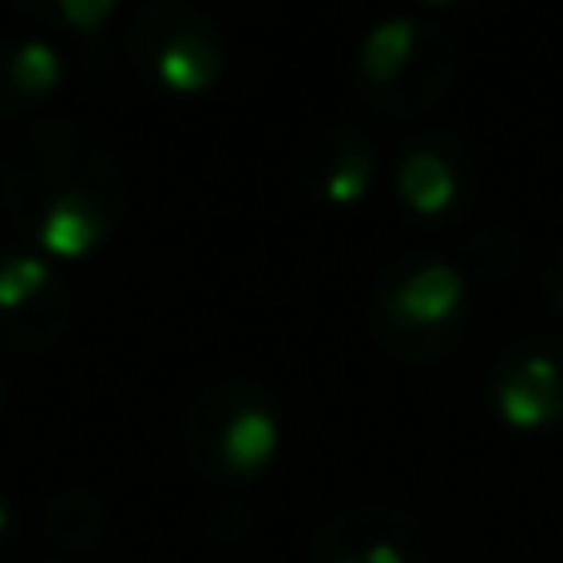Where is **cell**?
<instances>
[{
	"instance_id": "obj_1",
	"label": "cell",
	"mask_w": 563,
	"mask_h": 563,
	"mask_svg": "<svg viewBox=\"0 0 563 563\" xmlns=\"http://www.w3.org/2000/svg\"><path fill=\"white\" fill-rule=\"evenodd\" d=\"M0 218L30 253L85 263L124 228L129 174L95 129L75 119H30L0 144Z\"/></svg>"
},
{
	"instance_id": "obj_2",
	"label": "cell",
	"mask_w": 563,
	"mask_h": 563,
	"mask_svg": "<svg viewBox=\"0 0 563 563\" xmlns=\"http://www.w3.org/2000/svg\"><path fill=\"white\" fill-rule=\"evenodd\" d=\"M371 341L400 366H435L470 331V282L460 263L426 247L376 267L366 291Z\"/></svg>"
},
{
	"instance_id": "obj_3",
	"label": "cell",
	"mask_w": 563,
	"mask_h": 563,
	"mask_svg": "<svg viewBox=\"0 0 563 563\" xmlns=\"http://www.w3.org/2000/svg\"><path fill=\"white\" fill-rule=\"evenodd\" d=\"M178 455L203 485L243 489L282 455V406L257 376H218L178 416Z\"/></svg>"
},
{
	"instance_id": "obj_4",
	"label": "cell",
	"mask_w": 563,
	"mask_h": 563,
	"mask_svg": "<svg viewBox=\"0 0 563 563\" xmlns=\"http://www.w3.org/2000/svg\"><path fill=\"white\" fill-rule=\"evenodd\" d=\"M460 79V40L426 10L380 15L351 55V89L380 119H426Z\"/></svg>"
},
{
	"instance_id": "obj_5",
	"label": "cell",
	"mask_w": 563,
	"mask_h": 563,
	"mask_svg": "<svg viewBox=\"0 0 563 563\" xmlns=\"http://www.w3.org/2000/svg\"><path fill=\"white\" fill-rule=\"evenodd\" d=\"M124 55L164 95H208L228 75V35L203 5L148 0L124 30Z\"/></svg>"
},
{
	"instance_id": "obj_6",
	"label": "cell",
	"mask_w": 563,
	"mask_h": 563,
	"mask_svg": "<svg viewBox=\"0 0 563 563\" xmlns=\"http://www.w3.org/2000/svg\"><path fill=\"white\" fill-rule=\"evenodd\" d=\"M396 198L420 228H455L475 213L479 188H485V168L479 154L460 129L430 124L400 144L396 154Z\"/></svg>"
},
{
	"instance_id": "obj_7",
	"label": "cell",
	"mask_w": 563,
	"mask_h": 563,
	"mask_svg": "<svg viewBox=\"0 0 563 563\" xmlns=\"http://www.w3.org/2000/svg\"><path fill=\"white\" fill-rule=\"evenodd\" d=\"M75 327V291L49 257L0 247V351L49 356Z\"/></svg>"
},
{
	"instance_id": "obj_8",
	"label": "cell",
	"mask_w": 563,
	"mask_h": 563,
	"mask_svg": "<svg viewBox=\"0 0 563 563\" xmlns=\"http://www.w3.org/2000/svg\"><path fill=\"white\" fill-rule=\"evenodd\" d=\"M485 406L505 430H563V331H529L509 341L485 376Z\"/></svg>"
},
{
	"instance_id": "obj_9",
	"label": "cell",
	"mask_w": 563,
	"mask_h": 563,
	"mask_svg": "<svg viewBox=\"0 0 563 563\" xmlns=\"http://www.w3.org/2000/svg\"><path fill=\"white\" fill-rule=\"evenodd\" d=\"M430 529L416 509L356 499L327 515L307 539V563H430Z\"/></svg>"
},
{
	"instance_id": "obj_10",
	"label": "cell",
	"mask_w": 563,
	"mask_h": 563,
	"mask_svg": "<svg viewBox=\"0 0 563 563\" xmlns=\"http://www.w3.org/2000/svg\"><path fill=\"white\" fill-rule=\"evenodd\" d=\"M380 174L376 139L351 119H327L297 148V188L317 208H356L371 198Z\"/></svg>"
},
{
	"instance_id": "obj_11",
	"label": "cell",
	"mask_w": 563,
	"mask_h": 563,
	"mask_svg": "<svg viewBox=\"0 0 563 563\" xmlns=\"http://www.w3.org/2000/svg\"><path fill=\"white\" fill-rule=\"evenodd\" d=\"M65 85V49L40 30L0 35V119L30 124L40 104Z\"/></svg>"
},
{
	"instance_id": "obj_12",
	"label": "cell",
	"mask_w": 563,
	"mask_h": 563,
	"mask_svg": "<svg viewBox=\"0 0 563 563\" xmlns=\"http://www.w3.org/2000/svg\"><path fill=\"white\" fill-rule=\"evenodd\" d=\"M40 539H45L49 559L79 563L95 559L109 539V505L89 485H65L45 499L40 509Z\"/></svg>"
},
{
	"instance_id": "obj_13",
	"label": "cell",
	"mask_w": 563,
	"mask_h": 563,
	"mask_svg": "<svg viewBox=\"0 0 563 563\" xmlns=\"http://www.w3.org/2000/svg\"><path fill=\"white\" fill-rule=\"evenodd\" d=\"M15 15L30 20L49 40L69 35L79 45H95L104 35V25L114 20V0H20Z\"/></svg>"
},
{
	"instance_id": "obj_14",
	"label": "cell",
	"mask_w": 563,
	"mask_h": 563,
	"mask_svg": "<svg viewBox=\"0 0 563 563\" xmlns=\"http://www.w3.org/2000/svg\"><path fill=\"white\" fill-rule=\"evenodd\" d=\"M519 263H525V243H519L515 228H499V223L465 238V253H460L465 282H485V287H505L519 273Z\"/></svg>"
},
{
	"instance_id": "obj_15",
	"label": "cell",
	"mask_w": 563,
	"mask_h": 563,
	"mask_svg": "<svg viewBox=\"0 0 563 563\" xmlns=\"http://www.w3.org/2000/svg\"><path fill=\"white\" fill-rule=\"evenodd\" d=\"M198 529H203V539L218 554H233V549H243L247 534H253V509H247L243 499H213V505L203 509V519H198Z\"/></svg>"
},
{
	"instance_id": "obj_16",
	"label": "cell",
	"mask_w": 563,
	"mask_h": 563,
	"mask_svg": "<svg viewBox=\"0 0 563 563\" xmlns=\"http://www.w3.org/2000/svg\"><path fill=\"white\" fill-rule=\"evenodd\" d=\"M539 301L554 321H563V243L549 247V257L539 263Z\"/></svg>"
},
{
	"instance_id": "obj_17",
	"label": "cell",
	"mask_w": 563,
	"mask_h": 563,
	"mask_svg": "<svg viewBox=\"0 0 563 563\" xmlns=\"http://www.w3.org/2000/svg\"><path fill=\"white\" fill-rule=\"evenodd\" d=\"M10 534H15V509H10V499L0 495V549L10 544Z\"/></svg>"
},
{
	"instance_id": "obj_18",
	"label": "cell",
	"mask_w": 563,
	"mask_h": 563,
	"mask_svg": "<svg viewBox=\"0 0 563 563\" xmlns=\"http://www.w3.org/2000/svg\"><path fill=\"white\" fill-rule=\"evenodd\" d=\"M25 563H59V559H49V554H45V559H25Z\"/></svg>"
},
{
	"instance_id": "obj_19",
	"label": "cell",
	"mask_w": 563,
	"mask_h": 563,
	"mask_svg": "<svg viewBox=\"0 0 563 563\" xmlns=\"http://www.w3.org/2000/svg\"><path fill=\"white\" fill-rule=\"evenodd\" d=\"M0 406H5V380H0Z\"/></svg>"
}]
</instances>
